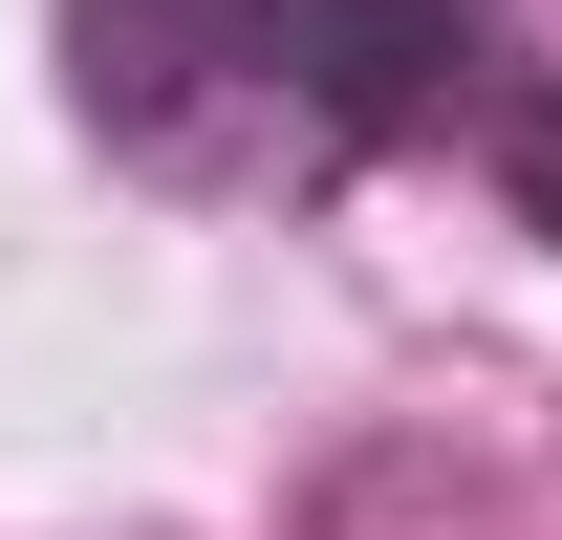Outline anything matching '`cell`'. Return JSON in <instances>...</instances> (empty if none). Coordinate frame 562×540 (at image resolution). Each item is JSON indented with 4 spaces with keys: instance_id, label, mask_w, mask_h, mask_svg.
I'll return each mask as SVG.
<instances>
[{
    "instance_id": "cell-1",
    "label": "cell",
    "mask_w": 562,
    "mask_h": 540,
    "mask_svg": "<svg viewBox=\"0 0 562 540\" xmlns=\"http://www.w3.org/2000/svg\"><path fill=\"white\" fill-rule=\"evenodd\" d=\"M497 151H519V216L562 238V109H497Z\"/></svg>"
}]
</instances>
